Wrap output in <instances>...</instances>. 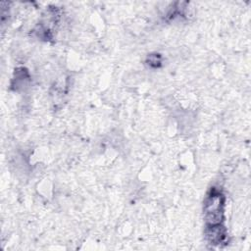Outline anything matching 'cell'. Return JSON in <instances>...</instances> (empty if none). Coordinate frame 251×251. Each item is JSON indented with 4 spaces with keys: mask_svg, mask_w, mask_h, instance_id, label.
I'll return each mask as SVG.
<instances>
[{
    "mask_svg": "<svg viewBox=\"0 0 251 251\" xmlns=\"http://www.w3.org/2000/svg\"><path fill=\"white\" fill-rule=\"evenodd\" d=\"M223 197L219 193H213L210 195L204 206L207 222L212 225H219L223 217Z\"/></svg>",
    "mask_w": 251,
    "mask_h": 251,
    "instance_id": "cell-1",
    "label": "cell"
}]
</instances>
